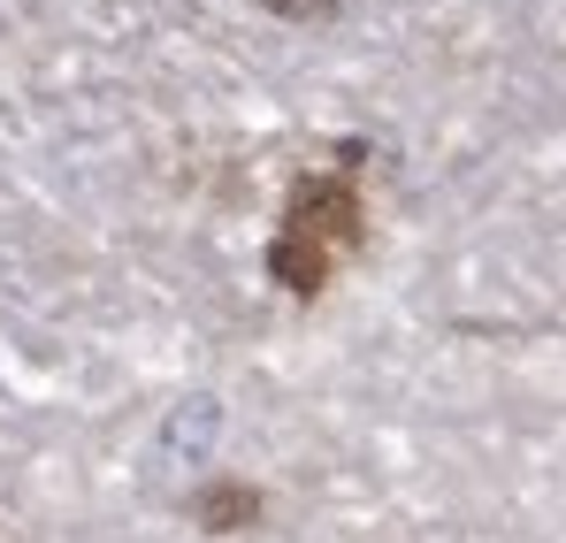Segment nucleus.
Listing matches in <instances>:
<instances>
[{
    "label": "nucleus",
    "mask_w": 566,
    "mask_h": 543,
    "mask_svg": "<svg viewBox=\"0 0 566 543\" xmlns=\"http://www.w3.org/2000/svg\"><path fill=\"white\" fill-rule=\"evenodd\" d=\"M368 253V199H360V177L353 169H306L291 177L283 191V215H276V238L261 253V269L283 299H322L329 275L345 261Z\"/></svg>",
    "instance_id": "obj_1"
},
{
    "label": "nucleus",
    "mask_w": 566,
    "mask_h": 543,
    "mask_svg": "<svg viewBox=\"0 0 566 543\" xmlns=\"http://www.w3.org/2000/svg\"><path fill=\"white\" fill-rule=\"evenodd\" d=\"M214 421H222V414H214V398H191V414H169V437H161V445H169V452H177V445L199 452V445L214 437Z\"/></svg>",
    "instance_id": "obj_3"
},
{
    "label": "nucleus",
    "mask_w": 566,
    "mask_h": 543,
    "mask_svg": "<svg viewBox=\"0 0 566 543\" xmlns=\"http://www.w3.org/2000/svg\"><path fill=\"white\" fill-rule=\"evenodd\" d=\"M261 513H269V498L253 482H238V474H207L185 498V521L199 536H245V529H261Z\"/></svg>",
    "instance_id": "obj_2"
},
{
    "label": "nucleus",
    "mask_w": 566,
    "mask_h": 543,
    "mask_svg": "<svg viewBox=\"0 0 566 543\" xmlns=\"http://www.w3.org/2000/svg\"><path fill=\"white\" fill-rule=\"evenodd\" d=\"M253 8H269L283 23H306V31H329V23L345 15V0H253Z\"/></svg>",
    "instance_id": "obj_4"
}]
</instances>
